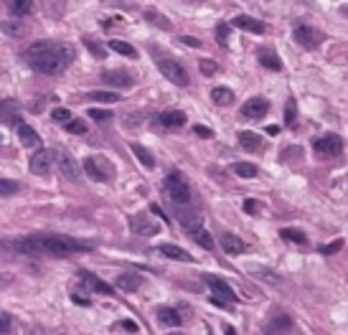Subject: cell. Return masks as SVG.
Listing matches in <instances>:
<instances>
[{"mask_svg":"<svg viewBox=\"0 0 348 335\" xmlns=\"http://www.w3.org/2000/svg\"><path fill=\"white\" fill-rule=\"evenodd\" d=\"M44 109V99L41 102H31V112H41Z\"/></svg>","mask_w":348,"mask_h":335,"instance_id":"cell-54","label":"cell"},{"mask_svg":"<svg viewBox=\"0 0 348 335\" xmlns=\"http://www.w3.org/2000/svg\"><path fill=\"white\" fill-rule=\"evenodd\" d=\"M221 249H224L226 254H242V252L247 249V244H244L239 236H234V234H224V236H221Z\"/></svg>","mask_w":348,"mask_h":335,"instance_id":"cell-22","label":"cell"},{"mask_svg":"<svg viewBox=\"0 0 348 335\" xmlns=\"http://www.w3.org/2000/svg\"><path fill=\"white\" fill-rule=\"evenodd\" d=\"M130 229H132L135 234H140V236H155V234L160 231V226H158L155 221H150L147 216H142V214H137V216L130 219Z\"/></svg>","mask_w":348,"mask_h":335,"instance_id":"cell-13","label":"cell"},{"mask_svg":"<svg viewBox=\"0 0 348 335\" xmlns=\"http://www.w3.org/2000/svg\"><path fill=\"white\" fill-rule=\"evenodd\" d=\"M71 302H74V305H82V307H89V305H92L89 297H87V295H79V292L71 295Z\"/></svg>","mask_w":348,"mask_h":335,"instance_id":"cell-47","label":"cell"},{"mask_svg":"<svg viewBox=\"0 0 348 335\" xmlns=\"http://www.w3.org/2000/svg\"><path fill=\"white\" fill-rule=\"evenodd\" d=\"M158 320L163 325H170V327L181 325V315H178V310H173V307H158Z\"/></svg>","mask_w":348,"mask_h":335,"instance_id":"cell-25","label":"cell"},{"mask_svg":"<svg viewBox=\"0 0 348 335\" xmlns=\"http://www.w3.org/2000/svg\"><path fill=\"white\" fill-rule=\"evenodd\" d=\"M147 21H150V23H155V26H163L165 31L170 28V23H168V21L160 16V13H155V11H147Z\"/></svg>","mask_w":348,"mask_h":335,"instance_id":"cell-42","label":"cell"},{"mask_svg":"<svg viewBox=\"0 0 348 335\" xmlns=\"http://www.w3.org/2000/svg\"><path fill=\"white\" fill-rule=\"evenodd\" d=\"M267 132H269V135H277V132H280V127H277V124H269V127H267Z\"/></svg>","mask_w":348,"mask_h":335,"instance_id":"cell-55","label":"cell"},{"mask_svg":"<svg viewBox=\"0 0 348 335\" xmlns=\"http://www.w3.org/2000/svg\"><path fill=\"white\" fill-rule=\"evenodd\" d=\"M237 140H239V145H242L244 150H249V152H257V150L262 147V137H259L257 132H249V130H242V132L237 135Z\"/></svg>","mask_w":348,"mask_h":335,"instance_id":"cell-20","label":"cell"},{"mask_svg":"<svg viewBox=\"0 0 348 335\" xmlns=\"http://www.w3.org/2000/svg\"><path fill=\"white\" fill-rule=\"evenodd\" d=\"M102 79L109 84V87H132L135 79L130 76V71H122V69H114V71H104Z\"/></svg>","mask_w":348,"mask_h":335,"instance_id":"cell-16","label":"cell"},{"mask_svg":"<svg viewBox=\"0 0 348 335\" xmlns=\"http://www.w3.org/2000/svg\"><path fill=\"white\" fill-rule=\"evenodd\" d=\"M0 330H3V335H8V330H11V315H8V312H3V320H0Z\"/></svg>","mask_w":348,"mask_h":335,"instance_id":"cell-49","label":"cell"},{"mask_svg":"<svg viewBox=\"0 0 348 335\" xmlns=\"http://www.w3.org/2000/svg\"><path fill=\"white\" fill-rule=\"evenodd\" d=\"M84 171H87V176H89L92 181H97V183H109V181H112V167H109L104 160H99V157H87V160H84Z\"/></svg>","mask_w":348,"mask_h":335,"instance_id":"cell-7","label":"cell"},{"mask_svg":"<svg viewBox=\"0 0 348 335\" xmlns=\"http://www.w3.org/2000/svg\"><path fill=\"white\" fill-rule=\"evenodd\" d=\"M231 26H237V28H242V31H249V33H267V23H262V21H257V18H252V16H237L234 21H231Z\"/></svg>","mask_w":348,"mask_h":335,"instance_id":"cell-15","label":"cell"},{"mask_svg":"<svg viewBox=\"0 0 348 335\" xmlns=\"http://www.w3.org/2000/svg\"><path fill=\"white\" fill-rule=\"evenodd\" d=\"M51 119H54L56 124H69V122H71V112L64 109V107H56V109L51 112Z\"/></svg>","mask_w":348,"mask_h":335,"instance_id":"cell-35","label":"cell"},{"mask_svg":"<svg viewBox=\"0 0 348 335\" xmlns=\"http://www.w3.org/2000/svg\"><path fill=\"white\" fill-rule=\"evenodd\" d=\"M140 284H142V277L140 274H120L117 279H114V287L117 289H122V292H135V289H140Z\"/></svg>","mask_w":348,"mask_h":335,"instance_id":"cell-19","label":"cell"},{"mask_svg":"<svg viewBox=\"0 0 348 335\" xmlns=\"http://www.w3.org/2000/svg\"><path fill=\"white\" fill-rule=\"evenodd\" d=\"M158 69H160V74L168 79V81H173L176 87H188V71L178 64V61H173V59H158Z\"/></svg>","mask_w":348,"mask_h":335,"instance_id":"cell-4","label":"cell"},{"mask_svg":"<svg viewBox=\"0 0 348 335\" xmlns=\"http://www.w3.org/2000/svg\"><path fill=\"white\" fill-rule=\"evenodd\" d=\"M13 107H18L13 99H3V122H6V124L13 122Z\"/></svg>","mask_w":348,"mask_h":335,"instance_id":"cell-38","label":"cell"},{"mask_svg":"<svg viewBox=\"0 0 348 335\" xmlns=\"http://www.w3.org/2000/svg\"><path fill=\"white\" fill-rule=\"evenodd\" d=\"M340 246H343V239H335V241H330V244L320 246V254H323V257H330V254H335Z\"/></svg>","mask_w":348,"mask_h":335,"instance_id":"cell-41","label":"cell"},{"mask_svg":"<svg viewBox=\"0 0 348 335\" xmlns=\"http://www.w3.org/2000/svg\"><path fill=\"white\" fill-rule=\"evenodd\" d=\"M191 236L196 239V244H199V246H204V249H214V239H211V234H209V231H204V229H201V231H196V234H191Z\"/></svg>","mask_w":348,"mask_h":335,"instance_id":"cell-36","label":"cell"},{"mask_svg":"<svg viewBox=\"0 0 348 335\" xmlns=\"http://www.w3.org/2000/svg\"><path fill=\"white\" fill-rule=\"evenodd\" d=\"M16 132H18V137H21V142H23L26 147H38L41 137H38V132H36L31 124H26V122H18V124H16Z\"/></svg>","mask_w":348,"mask_h":335,"instance_id":"cell-17","label":"cell"},{"mask_svg":"<svg viewBox=\"0 0 348 335\" xmlns=\"http://www.w3.org/2000/svg\"><path fill=\"white\" fill-rule=\"evenodd\" d=\"M194 132H196L199 137H211V135H214V130H211V127H206V124H196V127H194Z\"/></svg>","mask_w":348,"mask_h":335,"instance_id":"cell-48","label":"cell"},{"mask_svg":"<svg viewBox=\"0 0 348 335\" xmlns=\"http://www.w3.org/2000/svg\"><path fill=\"white\" fill-rule=\"evenodd\" d=\"M178 221H181V226L188 231V234H196V231H201V224H204V219H201V214L196 211V208H191V206H183V208H178V216H176Z\"/></svg>","mask_w":348,"mask_h":335,"instance_id":"cell-10","label":"cell"},{"mask_svg":"<svg viewBox=\"0 0 348 335\" xmlns=\"http://www.w3.org/2000/svg\"><path fill=\"white\" fill-rule=\"evenodd\" d=\"M168 335H183V332H168Z\"/></svg>","mask_w":348,"mask_h":335,"instance_id":"cell-58","label":"cell"},{"mask_svg":"<svg viewBox=\"0 0 348 335\" xmlns=\"http://www.w3.org/2000/svg\"><path fill=\"white\" fill-rule=\"evenodd\" d=\"M11 11H13L16 18H21V16H28V13L33 11V3H28V0H13Z\"/></svg>","mask_w":348,"mask_h":335,"instance_id":"cell-32","label":"cell"},{"mask_svg":"<svg viewBox=\"0 0 348 335\" xmlns=\"http://www.w3.org/2000/svg\"><path fill=\"white\" fill-rule=\"evenodd\" d=\"M216 71H219V64H214V61H209V59H201V74L211 76V74H216Z\"/></svg>","mask_w":348,"mask_h":335,"instance_id":"cell-44","label":"cell"},{"mask_svg":"<svg viewBox=\"0 0 348 335\" xmlns=\"http://www.w3.org/2000/svg\"><path fill=\"white\" fill-rule=\"evenodd\" d=\"M120 325H122V327H125V330H127V332H135V330H137V325H135V322H132V320H122V322H120Z\"/></svg>","mask_w":348,"mask_h":335,"instance_id":"cell-50","label":"cell"},{"mask_svg":"<svg viewBox=\"0 0 348 335\" xmlns=\"http://www.w3.org/2000/svg\"><path fill=\"white\" fill-rule=\"evenodd\" d=\"M21 191V186L18 183H13V181H8V178H3V181H0V196H3V198H11L13 193H18Z\"/></svg>","mask_w":348,"mask_h":335,"instance_id":"cell-34","label":"cell"},{"mask_svg":"<svg viewBox=\"0 0 348 335\" xmlns=\"http://www.w3.org/2000/svg\"><path fill=\"white\" fill-rule=\"evenodd\" d=\"M340 13H348V6H340Z\"/></svg>","mask_w":348,"mask_h":335,"instance_id":"cell-57","label":"cell"},{"mask_svg":"<svg viewBox=\"0 0 348 335\" xmlns=\"http://www.w3.org/2000/svg\"><path fill=\"white\" fill-rule=\"evenodd\" d=\"M267 112H269V102L262 99V97H252L242 104V117H247V119H259Z\"/></svg>","mask_w":348,"mask_h":335,"instance_id":"cell-11","label":"cell"},{"mask_svg":"<svg viewBox=\"0 0 348 335\" xmlns=\"http://www.w3.org/2000/svg\"><path fill=\"white\" fill-rule=\"evenodd\" d=\"M150 211H152L155 216H160V219H165V214L160 211V206H158V203H152V206H150ZM165 221H168V219H165Z\"/></svg>","mask_w":348,"mask_h":335,"instance_id":"cell-53","label":"cell"},{"mask_svg":"<svg viewBox=\"0 0 348 335\" xmlns=\"http://www.w3.org/2000/svg\"><path fill=\"white\" fill-rule=\"evenodd\" d=\"M252 274L259 277V279H264V282H269V284H277V279H280L275 272H269V269H257V267H252Z\"/></svg>","mask_w":348,"mask_h":335,"instance_id":"cell-37","label":"cell"},{"mask_svg":"<svg viewBox=\"0 0 348 335\" xmlns=\"http://www.w3.org/2000/svg\"><path fill=\"white\" fill-rule=\"evenodd\" d=\"M92 244H82L79 239L71 236H26L13 241V252L26 254V257H69L76 252H89Z\"/></svg>","mask_w":348,"mask_h":335,"instance_id":"cell-2","label":"cell"},{"mask_svg":"<svg viewBox=\"0 0 348 335\" xmlns=\"http://www.w3.org/2000/svg\"><path fill=\"white\" fill-rule=\"evenodd\" d=\"M56 165H59V173L64 178H69L71 183L79 181V165H76V160L66 150H56Z\"/></svg>","mask_w":348,"mask_h":335,"instance_id":"cell-9","label":"cell"},{"mask_svg":"<svg viewBox=\"0 0 348 335\" xmlns=\"http://www.w3.org/2000/svg\"><path fill=\"white\" fill-rule=\"evenodd\" d=\"M244 211H247V214H254V211H257V201H252V198H249V201L244 203Z\"/></svg>","mask_w":348,"mask_h":335,"instance_id":"cell-51","label":"cell"},{"mask_svg":"<svg viewBox=\"0 0 348 335\" xmlns=\"http://www.w3.org/2000/svg\"><path fill=\"white\" fill-rule=\"evenodd\" d=\"M295 119H297V104H295V99H287V104H285V124L295 127Z\"/></svg>","mask_w":348,"mask_h":335,"instance_id":"cell-33","label":"cell"},{"mask_svg":"<svg viewBox=\"0 0 348 335\" xmlns=\"http://www.w3.org/2000/svg\"><path fill=\"white\" fill-rule=\"evenodd\" d=\"M290 327H292L290 315H275V317H272V322H269V327H267V335H275V332H287Z\"/></svg>","mask_w":348,"mask_h":335,"instance_id":"cell-24","label":"cell"},{"mask_svg":"<svg viewBox=\"0 0 348 335\" xmlns=\"http://www.w3.org/2000/svg\"><path fill=\"white\" fill-rule=\"evenodd\" d=\"M313 150H315L320 157H335V155L343 152V137H338V135H333V132H328V135H323V137H315Z\"/></svg>","mask_w":348,"mask_h":335,"instance_id":"cell-5","label":"cell"},{"mask_svg":"<svg viewBox=\"0 0 348 335\" xmlns=\"http://www.w3.org/2000/svg\"><path fill=\"white\" fill-rule=\"evenodd\" d=\"M76 56V49L71 44H56V41H36L26 49V61L31 69L41 74H61L71 66Z\"/></svg>","mask_w":348,"mask_h":335,"instance_id":"cell-1","label":"cell"},{"mask_svg":"<svg viewBox=\"0 0 348 335\" xmlns=\"http://www.w3.org/2000/svg\"><path fill=\"white\" fill-rule=\"evenodd\" d=\"M226 335H237V332H234V327H226Z\"/></svg>","mask_w":348,"mask_h":335,"instance_id":"cell-56","label":"cell"},{"mask_svg":"<svg viewBox=\"0 0 348 335\" xmlns=\"http://www.w3.org/2000/svg\"><path fill=\"white\" fill-rule=\"evenodd\" d=\"M3 31L11 33V36H18V33L23 31V26H21V23H11V21H6V23H3Z\"/></svg>","mask_w":348,"mask_h":335,"instance_id":"cell-46","label":"cell"},{"mask_svg":"<svg viewBox=\"0 0 348 335\" xmlns=\"http://www.w3.org/2000/svg\"><path fill=\"white\" fill-rule=\"evenodd\" d=\"M234 173L239 178H257V165H252V162H237L234 165Z\"/></svg>","mask_w":348,"mask_h":335,"instance_id":"cell-31","label":"cell"},{"mask_svg":"<svg viewBox=\"0 0 348 335\" xmlns=\"http://www.w3.org/2000/svg\"><path fill=\"white\" fill-rule=\"evenodd\" d=\"M76 279H82V284H84L87 289H92V292H102V295H112V292H114L112 284L102 282L99 277H94V274L87 272V269H79V272H76Z\"/></svg>","mask_w":348,"mask_h":335,"instance_id":"cell-12","label":"cell"},{"mask_svg":"<svg viewBox=\"0 0 348 335\" xmlns=\"http://www.w3.org/2000/svg\"><path fill=\"white\" fill-rule=\"evenodd\" d=\"M216 41H219L221 46H226V41H229V26H226V23H219V26H216Z\"/></svg>","mask_w":348,"mask_h":335,"instance_id":"cell-43","label":"cell"},{"mask_svg":"<svg viewBox=\"0 0 348 335\" xmlns=\"http://www.w3.org/2000/svg\"><path fill=\"white\" fill-rule=\"evenodd\" d=\"M84 46H87L97 59H104V46H102V44H97V41H92V38H84Z\"/></svg>","mask_w":348,"mask_h":335,"instance_id":"cell-40","label":"cell"},{"mask_svg":"<svg viewBox=\"0 0 348 335\" xmlns=\"http://www.w3.org/2000/svg\"><path fill=\"white\" fill-rule=\"evenodd\" d=\"M87 99H94L99 104H112V102H120V94L117 92H89Z\"/></svg>","mask_w":348,"mask_h":335,"instance_id":"cell-29","label":"cell"},{"mask_svg":"<svg viewBox=\"0 0 348 335\" xmlns=\"http://www.w3.org/2000/svg\"><path fill=\"white\" fill-rule=\"evenodd\" d=\"M66 132H71V135H84V132H87V122H84V119H71V122L66 124Z\"/></svg>","mask_w":348,"mask_h":335,"instance_id":"cell-39","label":"cell"},{"mask_svg":"<svg viewBox=\"0 0 348 335\" xmlns=\"http://www.w3.org/2000/svg\"><path fill=\"white\" fill-rule=\"evenodd\" d=\"M295 41L302 46V49H318L320 41H323V33L313 26H295Z\"/></svg>","mask_w":348,"mask_h":335,"instance_id":"cell-8","label":"cell"},{"mask_svg":"<svg viewBox=\"0 0 348 335\" xmlns=\"http://www.w3.org/2000/svg\"><path fill=\"white\" fill-rule=\"evenodd\" d=\"M181 41L188 44V46H201V41H196V38H191V36H181Z\"/></svg>","mask_w":348,"mask_h":335,"instance_id":"cell-52","label":"cell"},{"mask_svg":"<svg viewBox=\"0 0 348 335\" xmlns=\"http://www.w3.org/2000/svg\"><path fill=\"white\" fill-rule=\"evenodd\" d=\"M259 64L269 71H280L282 69V61L275 56V51H259Z\"/></svg>","mask_w":348,"mask_h":335,"instance_id":"cell-26","label":"cell"},{"mask_svg":"<svg viewBox=\"0 0 348 335\" xmlns=\"http://www.w3.org/2000/svg\"><path fill=\"white\" fill-rule=\"evenodd\" d=\"M204 279H206V284L214 289V297H224V300H229V302L237 300V295H234V289L226 284V279L214 277V274H204Z\"/></svg>","mask_w":348,"mask_h":335,"instance_id":"cell-14","label":"cell"},{"mask_svg":"<svg viewBox=\"0 0 348 335\" xmlns=\"http://www.w3.org/2000/svg\"><path fill=\"white\" fill-rule=\"evenodd\" d=\"M158 122L163 127H183L186 124V114L183 112H176V109H168L163 114H158Z\"/></svg>","mask_w":348,"mask_h":335,"instance_id":"cell-21","label":"cell"},{"mask_svg":"<svg viewBox=\"0 0 348 335\" xmlns=\"http://www.w3.org/2000/svg\"><path fill=\"white\" fill-rule=\"evenodd\" d=\"M165 193H168V198L173 203H178L181 208L191 203V188H188L186 178L181 173H176V171L168 173V178H165Z\"/></svg>","mask_w":348,"mask_h":335,"instance_id":"cell-3","label":"cell"},{"mask_svg":"<svg viewBox=\"0 0 348 335\" xmlns=\"http://www.w3.org/2000/svg\"><path fill=\"white\" fill-rule=\"evenodd\" d=\"M280 236L287 239V241H292V244H302V246L307 244V236H305V231H300V229H282Z\"/></svg>","mask_w":348,"mask_h":335,"instance_id":"cell-30","label":"cell"},{"mask_svg":"<svg viewBox=\"0 0 348 335\" xmlns=\"http://www.w3.org/2000/svg\"><path fill=\"white\" fill-rule=\"evenodd\" d=\"M109 49H112L114 54H122V56H127V59H135V56H137V51H135V49L127 44V41H117V38H114V41H109Z\"/></svg>","mask_w":348,"mask_h":335,"instance_id":"cell-28","label":"cell"},{"mask_svg":"<svg viewBox=\"0 0 348 335\" xmlns=\"http://www.w3.org/2000/svg\"><path fill=\"white\" fill-rule=\"evenodd\" d=\"M132 152H135V157H137L145 167H155V157H152V152H150L147 147H142V145L132 142Z\"/></svg>","mask_w":348,"mask_h":335,"instance_id":"cell-27","label":"cell"},{"mask_svg":"<svg viewBox=\"0 0 348 335\" xmlns=\"http://www.w3.org/2000/svg\"><path fill=\"white\" fill-rule=\"evenodd\" d=\"M54 162H56V152H51V150H38V152L31 155L28 167H31L33 176H49L51 167H54Z\"/></svg>","mask_w":348,"mask_h":335,"instance_id":"cell-6","label":"cell"},{"mask_svg":"<svg viewBox=\"0 0 348 335\" xmlns=\"http://www.w3.org/2000/svg\"><path fill=\"white\" fill-rule=\"evenodd\" d=\"M87 114H89L94 122H109V117H112V114H109V112H104V109H89Z\"/></svg>","mask_w":348,"mask_h":335,"instance_id":"cell-45","label":"cell"},{"mask_svg":"<svg viewBox=\"0 0 348 335\" xmlns=\"http://www.w3.org/2000/svg\"><path fill=\"white\" fill-rule=\"evenodd\" d=\"M211 99L219 107H229V104H234V92L229 87H216V89H211Z\"/></svg>","mask_w":348,"mask_h":335,"instance_id":"cell-23","label":"cell"},{"mask_svg":"<svg viewBox=\"0 0 348 335\" xmlns=\"http://www.w3.org/2000/svg\"><path fill=\"white\" fill-rule=\"evenodd\" d=\"M158 252H160L163 257H168V259H178V262H194V257H191L186 249L176 246V244H160V246H158Z\"/></svg>","mask_w":348,"mask_h":335,"instance_id":"cell-18","label":"cell"}]
</instances>
